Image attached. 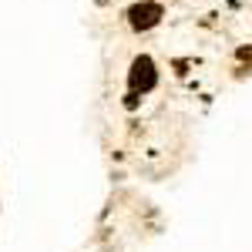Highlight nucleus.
Wrapping results in <instances>:
<instances>
[{
	"label": "nucleus",
	"instance_id": "obj_1",
	"mask_svg": "<svg viewBox=\"0 0 252 252\" xmlns=\"http://www.w3.org/2000/svg\"><path fill=\"white\" fill-rule=\"evenodd\" d=\"M155 81H158V74H155V61L152 58H145V54H141V58H135V64H131V74H128V84H131V91H141V94H145V91H152V88H155Z\"/></svg>",
	"mask_w": 252,
	"mask_h": 252
},
{
	"label": "nucleus",
	"instance_id": "obj_2",
	"mask_svg": "<svg viewBox=\"0 0 252 252\" xmlns=\"http://www.w3.org/2000/svg\"><path fill=\"white\" fill-rule=\"evenodd\" d=\"M161 3H155V0H145V3H135L131 10H128V20H131V27L135 31H152L158 20H161Z\"/></svg>",
	"mask_w": 252,
	"mask_h": 252
},
{
	"label": "nucleus",
	"instance_id": "obj_3",
	"mask_svg": "<svg viewBox=\"0 0 252 252\" xmlns=\"http://www.w3.org/2000/svg\"><path fill=\"white\" fill-rule=\"evenodd\" d=\"M125 108H138V94H135V91H131V94L125 97Z\"/></svg>",
	"mask_w": 252,
	"mask_h": 252
},
{
	"label": "nucleus",
	"instance_id": "obj_4",
	"mask_svg": "<svg viewBox=\"0 0 252 252\" xmlns=\"http://www.w3.org/2000/svg\"><path fill=\"white\" fill-rule=\"evenodd\" d=\"M239 58H242V61H252V51H249V47H242V51H239Z\"/></svg>",
	"mask_w": 252,
	"mask_h": 252
}]
</instances>
